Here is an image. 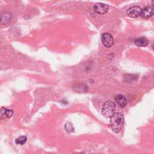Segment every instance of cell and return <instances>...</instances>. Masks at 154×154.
Instances as JSON below:
<instances>
[{"label":"cell","instance_id":"7","mask_svg":"<svg viewBox=\"0 0 154 154\" xmlns=\"http://www.w3.org/2000/svg\"><path fill=\"white\" fill-rule=\"evenodd\" d=\"M153 14V10L151 7H146L142 10L140 16L144 19L151 18Z\"/></svg>","mask_w":154,"mask_h":154},{"label":"cell","instance_id":"1","mask_svg":"<svg viewBox=\"0 0 154 154\" xmlns=\"http://www.w3.org/2000/svg\"><path fill=\"white\" fill-rule=\"evenodd\" d=\"M124 124V118L120 113H114L111 117V127L114 133H119Z\"/></svg>","mask_w":154,"mask_h":154},{"label":"cell","instance_id":"8","mask_svg":"<svg viewBox=\"0 0 154 154\" xmlns=\"http://www.w3.org/2000/svg\"><path fill=\"white\" fill-rule=\"evenodd\" d=\"M115 100L116 102L122 108L125 107L127 105V100L125 96L123 95H118L115 97Z\"/></svg>","mask_w":154,"mask_h":154},{"label":"cell","instance_id":"12","mask_svg":"<svg viewBox=\"0 0 154 154\" xmlns=\"http://www.w3.org/2000/svg\"><path fill=\"white\" fill-rule=\"evenodd\" d=\"M65 128H66L67 131H71L73 129L72 125L71 124V123H70V122L67 123V124H66V126H65Z\"/></svg>","mask_w":154,"mask_h":154},{"label":"cell","instance_id":"2","mask_svg":"<svg viewBox=\"0 0 154 154\" xmlns=\"http://www.w3.org/2000/svg\"><path fill=\"white\" fill-rule=\"evenodd\" d=\"M115 110L116 105L114 102L111 101H107L102 106V113L105 117L111 118L115 113Z\"/></svg>","mask_w":154,"mask_h":154},{"label":"cell","instance_id":"3","mask_svg":"<svg viewBox=\"0 0 154 154\" xmlns=\"http://www.w3.org/2000/svg\"><path fill=\"white\" fill-rule=\"evenodd\" d=\"M102 42L106 48H111L114 44L113 36L109 33H105L102 34Z\"/></svg>","mask_w":154,"mask_h":154},{"label":"cell","instance_id":"9","mask_svg":"<svg viewBox=\"0 0 154 154\" xmlns=\"http://www.w3.org/2000/svg\"><path fill=\"white\" fill-rule=\"evenodd\" d=\"M134 43L135 45L138 46V47H146L148 45V41L146 38L145 37H138L134 41Z\"/></svg>","mask_w":154,"mask_h":154},{"label":"cell","instance_id":"6","mask_svg":"<svg viewBox=\"0 0 154 154\" xmlns=\"http://www.w3.org/2000/svg\"><path fill=\"white\" fill-rule=\"evenodd\" d=\"M13 114V110H8L4 107L0 109V120L10 118Z\"/></svg>","mask_w":154,"mask_h":154},{"label":"cell","instance_id":"10","mask_svg":"<svg viewBox=\"0 0 154 154\" xmlns=\"http://www.w3.org/2000/svg\"><path fill=\"white\" fill-rule=\"evenodd\" d=\"M11 19V14L8 13H6L0 16V23L2 24H6L8 23Z\"/></svg>","mask_w":154,"mask_h":154},{"label":"cell","instance_id":"5","mask_svg":"<svg viewBox=\"0 0 154 154\" xmlns=\"http://www.w3.org/2000/svg\"><path fill=\"white\" fill-rule=\"evenodd\" d=\"M109 6L103 3H96L94 6V11L99 14H105L109 11Z\"/></svg>","mask_w":154,"mask_h":154},{"label":"cell","instance_id":"4","mask_svg":"<svg viewBox=\"0 0 154 154\" xmlns=\"http://www.w3.org/2000/svg\"><path fill=\"white\" fill-rule=\"evenodd\" d=\"M142 9L138 6H133L127 10V14L131 18H136L140 16Z\"/></svg>","mask_w":154,"mask_h":154},{"label":"cell","instance_id":"11","mask_svg":"<svg viewBox=\"0 0 154 154\" xmlns=\"http://www.w3.org/2000/svg\"><path fill=\"white\" fill-rule=\"evenodd\" d=\"M27 140V137L24 135H22L17 138L16 140H15V143L17 144H20V145H23L26 143Z\"/></svg>","mask_w":154,"mask_h":154}]
</instances>
